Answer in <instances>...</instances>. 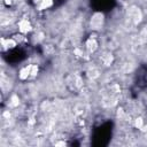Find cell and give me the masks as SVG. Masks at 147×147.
Wrapping results in <instances>:
<instances>
[{
  "label": "cell",
  "mask_w": 147,
  "mask_h": 147,
  "mask_svg": "<svg viewBox=\"0 0 147 147\" xmlns=\"http://www.w3.org/2000/svg\"><path fill=\"white\" fill-rule=\"evenodd\" d=\"M86 49L88 53H93L96 48H98V41L94 39V38H90L87 41H86Z\"/></svg>",
  "instance_id": "5"
},
{
  "label": "cell",
  "mask_w": 147,
  "mask_h": 147,
  "mask_svg": "<svg viewBox=\"0 0 147 147\" xmlns=\"http://www.w3.org/2000/svg\"><path fill=\"white\" fill-rule=\"evenodd\" d=\"M10 100H11V102H10L11 106H17V105H18V98H17L16 95H13Z\"/></svg>",
  "instance_id": "12"
},
{
  "label": "cell",
  "mask_w": 147,
  "mask_h": 147,
  "mask_svg": "<svg viewBox=\"0 0 147 147\" xmlns=\"http://www.w3.org/2000/svg\"><path fill=\"white\" fill-rule=\"evenodd\" d=\"M129 15H130V18L132 20V22L136 24H138L142 18V14L138 7H131L129 9Z\"/></svg>",
  "instance_id": "2"
},
{
  "label": "cell",
  "mask_w": 147,
  "mask_h": 147,
  "mask_svg": "<svg viewBox=\"0 0 147 147\" xmlns=\"http://www.w3.org/2000/svg\"><path fill=\"white\" fill-rule=\"evenodd\" d=\"M106 55H107V56L103 57L102 61H103V63H105L106 65H108V64H110V62H111V60H113V56H111V54H106Z\"/></svg>",
  "instance_id": "11"
},
{
  "label": "cell",
  "mask_w": 147,
  "mask_h": 147,
  "mask_svg": "<svg viewBox=\"0 0 147 147\" xmlns=\"http://www.w3.org/2000/svg\"><path fill=\"white\" fill-rule=\"evenodd\" d=\"M38 74V65L36 64H31V77H36Z\"/></svg>",
  "instance_id": "10"
},
{
  "label": "cell",
  "mask_w": 147,
  "mask_h": 147,
  "mask_svg": "<svg viewBox=\"0 0 147 147\" xmlns=\"http://www.w3.org/2000/svg\"><path fill=\"white\" fill-rule=\"evenodd\" d=\"M52 5H53V0H40V3L38 5V8L40 10H42V9H46V8L51 7Z\"/></svg>",
  "instance_id": "7"
},
{
  "label": "cell",
  "mask_w": 147,
  "mask_h": 147,
  "mask_svg": "<svg viewBox=\"0 0 147 147\" xmlns=\"http://www.w3.org/2000/svg\"><path fill=\"white\" fill-rule=\"evenodd\" d=\"M1 44H2L3 48L10 49V48H14V47L17 45V41H16L14 38H7V39L2 38V39H1Z\"/></svg>",
  "instance_id": "4"
},
{
  "label": "cell",
  "mask_w": 147,
  "mask_h": 147,
  "mask_svg": "<svg viewBox=\"0 0 147 147\" xmlns=\"http://www.w3.org/2000/svg\"><path fill=\"white\" fill-rule=\"evenodd\" d=\"M32 26L30 24V22L25 18H22L20 22H18V30L22 32V33H28L29 31H31Z\"/></svg>",
  "instance_id": "3"
},
{
  "label": "cell",
  "mask_w": 147,
  "mask_h": 147,
  "mask_svg": "<svg viewBox=\"0 0 147 147\" xmlns=\"http://www.w3.org/2000/svg\"><path fill=\"white\" fill-rule=\"evenodd\" d=\"M31 75V64L28 65V67H24L20 70V74H18V77L20 79L24 80V79H28V77H30Z\"/></svg>",
  "instance_id": "6"
},
{
  "label": "cell",
  "mask_w": 147,
  "mask_h": 147,
  "mask_svg": "<svg viewBox=\"0 0 147 147\" xmlns=\"http://www.w3.org/2000/svg\"><path fill=\"white\" fill-rule=\"evenodd\" d=\"M88 76H90L91 78H96V77H99V70H98L96 68H92V69L88 71Z\"/></svg>",
  "instance_id": "8"
},
{
  "label": "cell",
  "mask_w": 147,
  "mask_h": 147,
  "mask_svg": "<svg viewBox=\"0 0 147 147\" xmlns=\"http://www.w3.org/2000/svg\"><path fill=\"white\" fill-rule=\"evenodd\" d=\"M103 23H105V16L102 13H94L92 16H91V20H90V28L94 31H98V30H101L102 26H103Z\"/></svg>",
  "instance_id": "1"
},
{
  "label": "cell",
  "mask_w": 147,
  "mask_h": 147,
  "mask_svg": "<svg viewBox=\"0 0 147 147\" xmlns=\"http://www.w3.org/2000/svg\"><path fill=\"white\" fill-rule=\"evenodd\" d=\"M134 125H136V127H138V129H142V125H144L142 118H141V117L136 118V119H134Z\"/></svg>",
  "instance_id": "9"
}]
</instances>
